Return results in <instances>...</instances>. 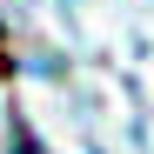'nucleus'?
<instances>
[{
	"instance_id": "obj_2",
	"label": "nucleus",
	"mask_w": 154,
	"mask_h": 154,
	"mask_svg": "<svg viewBox=\"0 0 154 154\" xmlns=\"http://www.w3.org/2000/svg\"><path fill=\"white\" fill-rule=\"evenodd\" d=\"M0 67H7V40H0Z\"/></svg>"
},
{
	"instance_id": "obj_1",
	"label": "nucleus",
	"mask_w": 154,
	"mask_h": 154,
	"mask_svg": "<svg viewBox=\"0 0 154 154\" xmlns=\"http://www.w3.org/2000/svg\"><path fill=\"white\" fill-rule=\"evenodd\" d=\"M7 154H40V147H34V127L20 121V114H14V141H7Z\"/></svg>"
}]
</instances>
